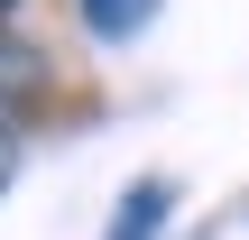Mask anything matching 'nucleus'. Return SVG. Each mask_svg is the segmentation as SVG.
Here are the masks:
<instances>
[{"label": "nucleus", "instance_id": "obj_1", "mask_svg": "<svg viewBox=\"0 0 249 240\" xmlns=\"http://www.w3.org/2000/svg\"><path fill=\"white\" fill-rule=\"evenodd\" d=\"M166 213H176V185H166V176H139V185L120 194V213H111V240H157Z\"/></svg>", "mask_w": 249, "mask_h": 240}, {"label": "nucleus", "instance_id": "obj_2", "mask_svg": "<svg viewBox=\"0 0 249 240\" xmlns=\"http://www.w3.org/2000/svg\"><path fill=\"white\" fill-rule=\"evenodd\" d=\"M74 9H83L92 37H139V28L157 18V0H74Z\"/></svg>", "mask_w": 249, "mask_h": 240}, {"label": "nucleus", "instance_id": "obj_3", "mask_svg": "<svg viewBox=\"0 0 249 240\" xmlns=\"http://www.w3.org/2000/svg\"><path fill=\"white\" fill-rule=\"evenodd\" d=\"M18 148H28V129H18V120H9V111H0V185H9V176H18Z\"/></svg>", "mask_w": 249, "mask_h": 240}, {"label": "nucleus", "instance_id": "obj_4", "mask_svg": "<svg viewBox=\"0 0 249 240\" xmlns=\"http://www.w3.org/2000/svg\"><path fill=\"white\" fill-rule=\"evenodd\" d=\"M0 18H9V0H0Z\"/></svg>", "mask_w": 249, "mask_h": 240}]
</instances>
